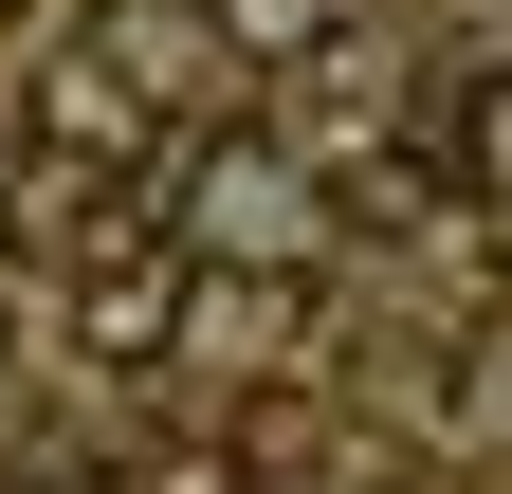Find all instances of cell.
<instances>
[{"instance_id":"5","label":"cell","mask_w":512,"mask_h":494,"mask_svg":"<svg viewBox=\"0 0 512 494\" xmlns=\"http://www.w3.org/2000/svg\"><path fill=\"white\" fill-rule=\"evenodd\" d=\"M37 129H55V147H92V165H128V147H147V110H128L92 55H55V74H37Z\"/></svg>"},{"instance_id":"3","label":"cell","mask_w":512,"mask_h":494,"mask_svg":"<svg viewBox=\"0 0 512 494\" xmlns=\"http://www.w3.org/2000/svg\"><path fill=\"white\" fill-rule=\"evenodd\" d=\"M74 348H92V366H165V348H183V257H165V238L74 257Z\"/></svg>"},{"instance_id":"2","label":"cell","mask_w":512,"mask_h":494,"mask_svg":"<svg viewBox=\"0 0 512 494\" xmlns=\"http://www.w3.org/2000/svg\"><path fill=\"white\" fill-rule=\"evenodd\" d=\"M92 74L128 110H183V92L220 74V0H92Z\"/></svg>"},{"instance_id":"4","label":"cell","mask_w":512,"mask_h":494,"mask_svg":"<svg viewBox=\"0 0 512 494\" xmlns=\"http://www.w3.org/2000/svg\"><path fill=\"white\" fill-rule=\"evenodd\" d=\"M311 330V275H183V348L202 366H293Z\"/></svg>"},{"instance_id":"6","label":"cell","mask_w":512,"mask_h":494,"mask_svg":"<svg viewBox=\"0 0 512 494\" xmlns=\"http://www.w3.org/2000/svg\"><path fill=\"white\" fill-rule=\"evenodd\" d=\"M439 147H458V183H476V202H512V55L458 92V129H439Z\"/></svg>"},{"instance_id":"8","label":"cell","mask_w":512,"mask_h":494,"mask_svg":"<svg viewBox=\"0 0 512 494\" xmlns=\"http://www.w3.org/2000/svg\"><path fill=\"white\" fill-rule=\"evenodd\" d=\"M0 19H19V0H0Z\"/></svg>"},{"instance_id":"7","label":"cell","mask_w":512,"mask_h":494,"mask_svg":"<svg viewBox=\"0 0 512 494\" xmlns=\"http://www.w3.org/2000/svg\"><path fill=\"white\" fill-rule=\"evenodd\" d=\"M128 494H256V440H147Z\"/></svg>"},{"instance_id":"1","label":"cell","mask_w":512,"mask_h":494,"mask_svg":"<svg viewBox=\"0 0 512 494\" xmlns=\"http://www.w3.org/2000/svg\"><path fill=\"white\" fill-rule=\"evenodd\" d=\"M311 238H330V220H311V165L293 147H202V257H238V275H311Z\"/></svg>"}]
</instances>
